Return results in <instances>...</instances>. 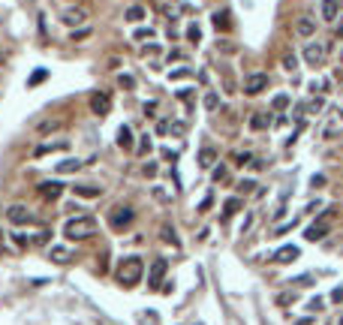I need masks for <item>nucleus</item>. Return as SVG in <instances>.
<instances>
[{"label":"nucleus","mask_w":343,"mask_h":325,"mask_svg":"<svg viewBox=\"0 0 343 325\" xmlns=\"http://www.w3.org/2000/svg\"><path fill=\"white\" fill-rule=\"evenodd\" d=\"M64 235L69 241H88V238L97 235V220L91 214H75L64 223Z\"/></svg>","instance_id":"obj_1"},{"label":"nucleus","mask_w":343,"mask_h":325,"mask_svg":"<svg viewBox=\"0 0 343 325\" xmlns=\"http://www.w3.org/2000/svg\"><path fill=\"white\" fill-rule=\"evenodd\" d=\"M141 274H145V262L138 259V256H124V259L118 262V271H115L118 283H124V286H136L138 280H141Z\"/></svg>","instance_id":"obj_2"},{"label":"nucleus","mask_w":343,"mask_h":325,"mask_svg":"<svg viewBox=\"0 0 343 325\" xmlns=\"http://www.w3.org/2000/svg\"><path fill=\"white\" fill-rule=\"evenodd\" d=\"M105 220H108V226L115 229V232H124V229L133 226V220H136V211H133L130 205H115V208L105 214Z\"/></svg>","instance_id":"obj_3"},{"label":"nucleus","mask_w":343,"mask_h":325,"mask_svg":"<svg viewBox=\"0 0 343 325\" xmlns=\"http://www.w3.org/2000/svg\"><path fill=\"white\" fill-rule=\"evenodd\" d=\"M6 220H9L12 226H34L36 214L27 208V205H9V208H6Z\"/></svg>","instance_id":"obj_4"},{"label":"nucleus","mask_w":343,"mask_h":325,"mask_svg":"<svg viewBox=\"0 0 343 325\" xmlns=\"http://www.w3.org/2000/svg\"><path fill=\"white\" fill-rule=\"evenodd\" d=\"M331 211H334V208H328V211L313 223V226H307V232H304V238H307V241H322V238L331 232Z\"/></svg>","instance_id":"obj_5"},{"label":"nucleus","mask_w":343,"mask_h":325,"mask_svg":"<svg viewBox=\"0 0 343 325\" xmlns=\"http://www.w3.org/2000/svg\"><path fill=\"white\" fill-rule=\"evenodd\" d=\"M262 91H268V75L265 72H250L244 78V94L247 97H259Z\"/></svg>","instance_id":"obj_6"},{"label":"nucleus","mask_w":343,"mask_h":325,"mask_svg":"<svg viewBox=\"0 0 343 325\" xmlns=\"http://www.w3.org/2000/svg\"><path fill=\"white\" fill-rule=\"evenodd\" d=\"M91 112H94L97 118H105V115L111 112V94H108V91H97V94L91 97Z\"/></svg>","instance_id":"obj_7"},{"label":"nucleus","mask_w":343,"mask_h":325,"mask_svg":"<svg viewBox=\"0 0 343 325\" xmlns=\"http://www.w3.org/2000/svg\"><path fill=\"white\" fill-rule=\"evenodd\" d=\"M166 271H169V262L166 259H157L151 262V268H148V283L151 286H157V283H163V277H166Z\"/></svg>","instance_id":"obj_8"},{"label":"nucleus","mask_w":343,"mask_h":325,"mask_svg":"<svg viewBox=\"0 0 343 325\" xmlns=\"http://www.w3.org/2000/svg\"><path fill=\"white\" fill-rule=\"evenodd\" d=\"M304 61H307V66H319L322 61H325L322 42H307V45H304Z\"/></svg>","instance_id":"obj_9"},{"label":"nucleus","mask_w":343,"mask_h":325,"mask_svg":"<svg viewBox=\"0 0 343 325\" xmlns=\"http://www.w3.org/2000/svg\"><path fill=\"white\" fill-rule=\"evenodd\" d=\"M295 33H298L301 39H313V36H316V18L301 15V18L295 21Z\"/></svg>","instance_id":"obj_10"},{"label":"nucleus","mask_w":343,"mask_h":325,"mask_svg":"<svg viewBox=\"0 0 343 325\" xmlns=\"http://www.w3.org/2000/svg\"><path fill=\"white\" fill-rule=\"evenodd\" d=\"M36 190H39L42 199H51V202H54V199H61V193H64V184H61V181H42Z\"/></svg>","instance_id":"obj_11"},{"label":"nucleus","mask_w":343,"mask_h":325,"mask_svg":"<svg viewBox=\"0 0 343 325\" xmlns=\"http://www.w3.org/2000/svg\"><path fill=\"white\" fill-rule=\"evenodd\" d=\"M247 127H250L253 132L268 130V127H271V115H265V112H253V115H250V121H247Z\"/></svg>","instance_id":"obj_12"},{"label":"nucleus","mask_w":343,"mask_h":325,"mask_svg":"<svg viewBox=\"0 0 343 325\" xmlns=\"http://www.w3.org/2000/svg\"><path fill=\"white\" fill-rule=\"evenodd\" d=\"M69 142L61 139V142H45V145H36L34 148V157H45V154H54V151H67Z\"/></svg>","instance_id":"obj_13"},{"label":"nucleus","mask_w":343,"mask_h":325,"mask_svg":"<svg viewBox=\"0 0 343 325\" xmlns=\"http://www.w3.org/2000/svg\"><path fill=\"white\" fill-rule=\"evenodd\" d=\"M319 12H322L325 21H337V15H340V0H322V3H319Z\"/></svg>","instance_id":"obj_14"},{"label":"nucleus","mask_w":343,"mask_h":325,"mask_svg":"<svg viewBox=\"0 0 343 325\" xmlns=\"http://www.w3.org/2000/svg\"><path fill=\"white\" fill-rule=\"evenodd\" d=\"M298 253H301L298 247L286 244V247H280V250L274 253V262H277V265H289V262H295V259H298Z\"/></svg>","instance_id":"obj_15"},{"label":"nucleus","mask_w":343,"mask_h":325,"mask_svg":"<svg viewBox=\"0 0 343 325\" xmlns=\"http://www.w3.org/2000/svg\"><path fill=\"white\" fill-rule=\"evenodd\" d=\"M72 193L81 196V199H100V196H103V187H94V184H78V187H72Z\"/></svg>","instance_id":"obj_16"},{"label":"nucleus","mask_w":343,"mask_h":325,"mask_svg":"<svg viewBox=\"0 0 343 325\" xmlns=\"http://www.w3.org/2000/svg\"><path fill=\"white\" fill-rule=\"evenodd\" d=\"M64 21H67L69 28L84 24V21H88V12H84V9H64Z\"/></svg>","instance_id":"obj_17"},{"label":"nucleus","mask_w":343,"mask_h":325,"mask_svg":"<svg viewBox=\"0 0 343 325\" xmlns=\"http://www.w3.org/2000/svg\"><path fill=\"white\" fill-rule=\"evenodd\" d=\"M241 208H244V199L241 196H232V199H226V205H223V223L232 217V214H238Z\"/></svg>","instance_id":"obj_18"},{"label":"nucleus","mask_w":343,"mask_h":325,"mask_svg":"<svg viewBox=\"0 0 343 325\" xmlns=\"http://www.w3.org/2000/svg\"><path fill=\"white\" fill-rule=\"evenodd\" d=\"M48 259L58 262V265H67V262L72 259V250H69V247H51V250H48Z\"/></svg>","instance_id":"obj_19"},{"label":"nucleus","mask_w":343,"mask_h":325,"mask_svg":"<svg viewBox=\"0 0 343 325\" xmlns=\"http://www.w3.org/2000/svg\"><path fill=\"white\" fill-rule=\"evenodd\" d=\"M118 148H124V151H133V130H130L127 124L118 130Z\"/></svg>","instance_id":"obj_20"},{"label":"nucleus","mask_w":343,"mask_h":325,"mask_svg":"<svg viewBox=\"0 0 343 325\" xmlns=\"http://www.w3.org/2000/svg\"><path fill=\"white\" fill-rule=\"evenodd\" d=\"M160 238H163L166 244H172V247H178V244H181V241H178V232H175L172 223H163V226H160Z\"/></svg>","instance_id":"obj_21"},{"label":"nucleus","mask_w":343,"mask_h":325,"mask_svg":"<svg viewBox=\"0 0 343 325\" xmlns=\"http://www.w3.org/2000/svg\"><path fill=\"white\" fill-rule=\"evenodd\" d=\"M214 28H217V31H229V28H232L229 9H217V12H214Z\"/></svg>","instance_id":"obj_22"},{"label":"nucleus","mask_w":343,"mask_h":325,"mask_svg":"<svg viewBox=\"0 0 343 325\" xmlns=\"http://www.w3.org/2000/svg\"><path fill=\"white\" fill-rule=\"evenodd\" d=\"M214 163H217V151H214V148H202V151H199V166L208 169V166H214Z\"/></svg>","instance_id":"obj_23"},{"label":"nucleus","mask_w":343,"mask_h":325,"mask_svg":"<svg viewBox=\"0 0 343 325\" xmlns=\"http://www.w3.org/2000/svg\"><path fill=\"white\" fill-rule=\"evenodd\" d=\"M78 169H81V163H78V160H72V157H69V160H64V163H58V172H61V175L78 172Z\"/></svg>","instance_id":"obj_24"},{"label":"nucleus","mask_w":343,"mask_h":325,"mask_svg":"<svg viewBox=\"0 0 343 325\" xmlns=\"http://www.w3.org/2000/svg\"><path fill=\"white\" fill-rule=\"evenodd\" d=\"M202 102H205V109H208V112H217V109H220V97H217V91H208Z\"/></svg>","instance_id":"obj_25"},{"label":"nucleus","mask_w":343,"mask_h":325,"mask_svg":"<svg viewBox=\"0 0 343 325\" xmlns=\"http://www.w3.org/2000/svg\"><path fill=\"white\" fill-rule=\"evenodd\" d=\"M124 18H127V21H133V24H136V21H141V18H145V9H141V6H130V9H127V12H124Z\"/></svg>","instance_id":"obj_26"},{"label":"nucleus","mask_w":343,"mask_h":325,"mask_svg":"<svg viewBox=\"0 0 343 325\" xmlns=\"http://www.w3.org/2000/svg\"><path fill=\"white\" fill-rule=\"evenodd\" d=\"M48 241H51V232H48V229H39L34 238H31V244H36V247H42V244H48Z\"/></svg>","instance_id":"obj_27"},{"label":"nucleus","mask_w":343,"mask_h":325,"mask_svg":"<svg viewBox=\"0 0 343 325\" xmlns=\"http://www.w3.org/2000/svg\"><path fill=\"white\" fill-rule=\"evenodd\" d=\"M286 105H289V94H277V97L271 99V109H274V112H286Z\"/></svg>","instance_id":"obj_28"},{"label":"nucleus","mask_w":343,"mask_h":325,"mask_svg":"<svg viewBox=\"0 0 343 325\" xmlns=\"http://www.w3.org/2000/svg\"><path fill=\"white\" fill-rule=\"evenodd\" d=\"M280 66H283L286 72H295V69H298V58H295V55H283Z\"/></svg>","instance_id":"obj_29"},{"label":"nucleus","mask_w":343,"mask_h":325,"mask_svg":"<svg viewBox=\"0 0 343 325\" xmlns=\"http://www.w3.org/2000/svg\"><path fill=\"white\" fill-rule=\"evenodd\" d=\"M118 85H121V88H127V91H133V88H136V78H133V75H127V72H121V75H118Z\"/></svg>","instance_id":"obj_30"},{"label":"nucleus","mask_w":343,"mask_h":325,"mask_svg":"<svg viewBox=\"0 0 343 325\" xmlns=\"http://www.w3.org/2000/svg\"><path fill=\"white\" fill-rule=\"evenodd\" d=\"M12 241H15V247H21V250H24V247H31V238H27V235H21V232H12Z\"/></svg>","instance_id":"obj_31"},{"label":"nucleus","mask_w":343,"mask_h":325,"mask_svg":"<svg viewBox=\"0 0 343 325\" xmlns=\"http://www.w3.org/2000/svg\"><path fill=\"white\" fill-rule=\"evenodd\" d=\"M307 310L310 313H319V310H325V301L316 295V298H310V304H307Z\"/></svg>","instance_id":"obj_32"},{"label":"nucleus","mask_w":343,"mask_h":325,"mask_svg":"<svg viewBox=\"0 0 343 325\" xmlns=\"http://www.w3.org/2000/svg\"><path fill=\"white\" fill-rule=\"evenodd\" d=\"M187 39H190V42H199V39H202V31H199V24H190V28H187Z\"/></svg>","instance_id":"obj_33"},{"label":"nucleus","mask_w":343,"mask_h":325,"mask_svg":"<svg viewBox=\"0 0 343 325\" xmlns=\"http://www.w3.org/2000/svg\"><path fill=\"white\" fill-rule=\"evenodd\" d=\"M154 199H157V202H163V205H169V202H172V196L166 193L163 187H154Z\"/></svg>","instance_id":"obj_34"},{"label":"nucleus","mask_w":343,"mask_h":325,"mask_svg":"<svg viewBox=\"0 0 343 325\" xmlns=\"http://www.w3.org/2000/svg\"><path fill=\"white\" fill-rule=\"evenodd\" d=\"M45 75H48V69H36L34 75H31V82H27V88H34V85H39V82H42Z\"/></svg>","instance_id":"obj_35"},{"label":"nucleus","mask_w":343,"mask_h":325,"mask_svg":"<svg viewBox=\"0 0 343 325\" xmlns=\"http://www.w3.org/2000/svg\"><path fill=\"white\" fill-rule=\"evenodd\" d=\"M58 127H61V121H42V124H39V132H42V136H45V132L58 130Z\"/></svg>","instance_id":"obj_36"},{"label":"nucleus","mask_w":343,"mask_h":325,"mask_svg":"<svg viewBox=\"0 0 343 325\" xmlns=\"http://www.w3.org/2000/svg\"><path fill=\"white\" fill-rule=\"evenodd\" d=\"M253 187H256V181H253V178H244V181H238V190H241V193H250Z\"/></svg>","instance_id":"obj_37"},{"label":"nucleus","mask_w":343,"mask_h":325,"mask_svg":"<svg viewBox=\"0 0 343 325\" xmlns=\"http://www.w3.org/2000/svg\"><path fill=\"white\" fill-rule=\"evenodd\" d=\"M148 151H151V136H141V142H138V154L145 157Z\"/></svg>","instance_id":"obj_38"},{"label":"nucleus","mask_w":343,"mask_h":325,"mask_svg":"<svg viewBox=\"0 0 343 325\" xmlns=\"http://www.w3.org/2000/svg\"><path fill=\"white\" fill-rule=\"evenodd\" d=\"M226 178H229V169L226 166H217L214 169V181H226Z\"/></svg>","instance_id":"obj_39"},{"label":"nucleus","mask_w":343,"mask_h":325,"mask_svg":"<svg viewBox=\"0 0 343 325\" xmlns=\"http://www.w3.org/2000/svg\"><path fill=\"white\" fill-rule=\"evenodd\" d=\"M235 163H238V166H247V163H253V154H250V151H244V154H235Z\"/></svg>","instance_id":"obj_40"},{"label":"nucleus","mask_w":343,"mask_h":325,"mask_svg":"<svg viewBox=\"0 0 343 325\" xmlns=\"http://www.w3.org/2000/svg\"><path fill=\"white\" fill-rule=\"evenodd\" d=\"M169 130L175 132V136H184V130H187V124H184V121H175V124H172Z\"/></svg>","instance_id":"obj_41"},{"label":"nucleus","mask_w":343,"mask_h":325,"mask_svg":"<svg viewBox=\"0 0 343 325\" xmlns=\"http://www.w3.org/2000/svg\"><path fill=\"white\" fill-rule=\"evenodd\" d=\"M190 72H193V69H187V66H184V69H175V72H169V78H187Z\"/></svg>","instance_id":"obj_42"},{"label":"nucleus","mask_w":343,"mask_h":325,"mask_svg":"<svg viewBox=\"0 0 343 325\" xmlns=\"http://www.w3.org/2000/svg\"><path fill=\"white\" fill-rule=\"evenodd\" d=\"M289 301H295V292H283V295H277V304H289Z\"/></svg>","instance_id":"obj_43"},{"label":"nucleus","mask_w":343,"mask_h":325,"mask_svg":"<svg viewBox=\"0 0 343 325\" xmlns=\"http://www.w3.org/2000/svg\"><path fill=\"white\" fill-rule=\"evenodd\" d=\"M141 172H145L148 178H154V175H157V163H145V169H141Z\"/></svg>","instance_id":"obj_44"},{"label":"nucleus","mask_w":343,"mask_h":325,"mask_svg":"<svg viewBox=\"0 0 343 325\" xmlns=\"http://www.w3.org/2000/svg\"><path fill=\"white\" fill-rule=\"evenodd\" d=\"M190 97H193V91H190V88H184V91H178V99H181V102H190Z\"/></svg>","instance_id":"obj_45"},{"label":"nucleus","mask_w":343,"mask_h":325,"mask_svg":"<svg viewBox=\"0 0 343 325\" xmlns=\"http://www.w3.org/2000/svg\"><path fill=\"white\" fill-rule=\"evenodd\" d=\"M211 202H214V196H205V199H202V205H199V214H205L208 208H211Z\"/></svg>","instance_id":"obj_46"},{"label":"nucleus","mask_w":343,"mask_h":325,"mask_svg":"<svg viewBox=\"0 0 343 325\" xmlns=\"http://www.w3.org/2000/svg\"><path fill=\"white\" fill-rule=\"evenodd\" d=\"M289 229H295V220H289V223H283V226H277L274 232H277V235H283V232H289Z\"/></svg>","instance_id":"obj_47"},{"label":"nucleus","mask_w":343,"mask_h":325,"mask_svg":"<svg viewBox=\"0 0 343 325\" xmlns=\"http://www.w3.org/2000/svg\"><path fill=\"white\" fill-rule=\"evenodd\" d=\"M322 105H325V102H322V99H313V102H310V112H313V115H316V112H322Z\"/></svg>","instance_id":"obj_48"},{"label":"nucleus","mask_w":343,"mask_h":325,"mask_svg":"<svg viewBox=\"0 0 343 325\" xmlns=\"http://www.w3.org/2000/svg\"><path fill=\"white\" fill-rule=\"evenodd\" d=\"M145 36H154V31H151V28H141V31H136V39H145Z\"/></svg>","instance_id":"obj_49"},{"label":"nucleus","mask_w":343,"mask_h":325,"mask_svg":"<svg viewBox=\"0 0 343 325\" xmlns=\"http://www.w3.org/2000/svg\"><path fill=\"white\" fill-rule=\"evenodd\" d=\"M331 301H337V304H340V301H343V286H337V289L331 292Z\"/></svg>","instance_id":"obj_50"},{"label":"nucleus","mask_w":343,"mask_h":325,"mask_svg":"<svg viewBox=\"0 0 343 325\" xmlns=\"http://www.w3.org/2000/svg\"><path fill=\"white\" fill-rule=\"evenodd\" d=\"M310 184H313V187H322V184H325V178H322V175H313V178H310Z\"/></svg>","instance_id":"obj_51"},{"label":"nucleus","mask_w":343,"mask_h":325,"mask_svg":"<svg viewBox=\"0 0 343 325\" xmlns=\"http://www.w3.org/2000/svg\"><path fill=\"white\" fill-rule=\"evenodd\" d=\"M337 36H340V39H343V21H340V28H337Z\"/></svg>","instance_id":"obj_52"},{"label":"nucleus","mask_w":343,"mask_h":325,"mask_svg":"<svg viewBox=\"0 0 343 325\" xmlns=\"http://www.w3.org/2000/svg\"><path fill=\"white\" fill-rule=\"evenodd\" d=\"M337 61H340V66H343V51H340V55H337Z\"/></svg>","instance_id":"obj_53"},{"label":"nucleus","mask_w":343,"mask_h":325,"mask_svg":"<svg viewBox=\"0 0 343 325\" xmlns=\"http://www.w3.org/2000/svg\"><path fill=\"white\" fill-rule=\"evenodd\" d=\"M340 121H343V112H340Z\"/></svg>","instance_id":"obj_54"},{"label":"nucleus","mask_w":343,"mask_h":325,"mask_svg":"<svg viewBox=\"0 0 343 325\" xmlns=\"http://www.w3.org/2000/svg\"><path fill=\"white\" fill-rule=\"evenodd\" d=\"M0 61H3V55H0Z\"/></svg>","instance_id":"obj_55"}]
</instances>
